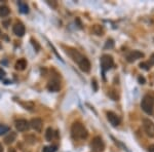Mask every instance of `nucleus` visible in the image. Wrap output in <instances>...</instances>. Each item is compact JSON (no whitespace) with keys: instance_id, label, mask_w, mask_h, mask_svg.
Masks as SVG:
<instances>
[{"instance_id":"19","label":"nucleus","mask_w":154,"mask_h":152,"mask_svg":"<svg viewBox=\"0 0 154 152\" xmlns=\"http://www.w3.org/2000/svg\"><path fill=\"white\" fill-rule=\"evenodd\" d=\"M53 138H54V131H53V129L51 128H48V129H46V132H45V139H46V141H51L53 140Z\"/></svg>"},{"instance_id":"5","label":"nucleus","mask_w":154,"mask_h":152,"mask_svg":"<svg viewBox=\"0 0 154 152\" xmlns=\"http://www.w3.org/2000/svg\"><path fill=\"white\" fill-rule=\"evenodd\" d=\"M66 53H67V54H68L70 58L73 60L74 62H76L77 64H80L81 63V61L85 58L84 56H82L80 53H79L77 49H75V48H72V47H68L67 48V51H66Z\"/></svg>"},{"instance_id":"17","label":"nucleus","mask_w":154,"mask_h":152,"mask_svg":"<svg viewBox=\"0 0 154 152\" xmlns=\"http://www.w3.org/2000/svg\"><path fill=\"white\" fill-rule=\"evenodd\" d=\"M19 7H20V11L23 12V14H28L29 12V7L27 5V3H25L23 1L19 2Z\"/></svg>"},{"instance_id":"29","label":"nucleus","mask_w":154,"mask_h":152,"mask_svg":"<svg viewBox=\"0 0 154 152\" xmlns=\"http://www.w3.org/2000/svg\"><path fill=\"white\" fill-rule=\"evenodd\" d=\"M148 151L149 152H154V145H151L150 147L148 148Z\"/></svg>"},{"instance_id":"24","label":"nucleus","mask_w":154,"mask_h":152,"mask_svg":"<svg viewBox=\"0 0 154 152\" xmlns=\"http://www.w3.org/2000/svg\"><path fill=\"white\" fill-rule=\"evenodd\" d=\"M114 46V42L112 39H108L106 41V44H105V48H112Z\"/></svg>"},{"instance_id":"3","label":"nucleus","mask_w":154,"mask_h":152,"mask_svg":"<svg viewBox=\"0 0 154 152\" xmlns=\"http://www.w3.org/2000/svg\"><path fill=\"white\" fill-rule=\"evenodd\" d=\"M114 66V60L111 56L109 54H103L101 58V67L103 70V74H105V72L109 69L113 68Z\"/></svg>"},{"instance_id":"1","label":"nucleus","mask_w":154,"mask_h":152,"mask_svg":"<svg viewBox=\"0 0 154 152\" xmlns=\"http://www.w3.org/2000/svg\"><path fill=\"white\" fill-rule=\"evenodd\" d=\"M71 135L75 140H84L88 138V132L81 123H74L71 126Z\"/></svg>"},{"instance_id":"26","label":"nucleus","mask_w":154,"mask_h":152,"mask_svg":"<svg viewBox=\"0 0 154 152\" xmlns=\"http://www.w3.org/2000/svg\"><path fill=\"white\" fill-rule=\"evenodd\" d=\"M31 41H32V43H33V45H34V47H35V46H36V51H39V48H40V46H39V45H38V43H37V42H36V41H34V40H33V39H31Z\"/></svg>"},{"instance_id":"18","label":"nucleus","mask_w":154,"mask_h":152,"mask_svg":"<svg viewBox=\"0 0 154 152\" xmlns=\"http://www.w3.org/2000/svg\"><path fill=\"white\" fill-rule=\"evenodd\" d=\"M9 14V9L8 7L5 5L0 6V18H4V17L8 16Z\"/></svg>"},{"instance_id":"32","label":"nucleus","mask_w":154,"mask_h":152,"mask_svg":"<svg viewBox=\"0 0 154 152\" xmlns=\"http://www.w3.org/2000/svg\"><path fill=\"white\" fill-rule=\"evenodd\" d=\"M0 152H3V148H2V145L0 144Z\"/></svg>"},{"instance_id":"6","label":"nucleus","mask_w":154,"mask_h":152,"mask_svg":"<svg viewBox=\"0 0 154 152\" xmlns=\"http://www.w3.org/2000/svg\"><path fill=\"white\" fill-rule=\"evenodd\" d=\"M107 119H108L109 123L112 124L113 126H118L119 124H120V121H121L120 117L112 111L107 112Z\"/></svg>"},{"instance_id":"27","label":"nucleus","mask_w":154,"mask_h":152,"mask_svg":"<svg viewBox=\"0 0 154 152\" xmlns=\"http://www.w3.org/2000/svg\"><path fill=\"white\" fill-rule=\"evenodd\" d=\"M91 83H93L94 86H95V88H94V89H95V91H97L98 88H97V81H96V79H94V80L91 81Z\"/></svg>"},{"instance_id":"30","label":"nucleus","mask_w":154,"mask_h":152,"mask_svg":"<svg viewBox=\"0 0 154 152\" xmlns=\"http://www.w3.org/2000/svg\"><path fill=\"white\" fill-rule=\"evenodd\" d=\"M8 152H17V151H16V149L11 148V149H9V151H8Z\"/></svg>"},{"instance_id":"25","label":"nucleus","mask_w":154,"mask_h":152,"mask_svg":"<svg viewBox=\"0 0 154 152\" xmlns=\"http://www.w3.org/2000/svg\"><path fill=\"white\" fill-rule=\"evenodd\" d=\"M138 81H139V83H140V84H145L146 83V79L144 78L143 76H139L138 77Z\"/></svg>"},{"instance_id":"10","label":"nucleus","mask_w":154,"mask_h":152,"mask_svg":"<svg viewBox=\"0 0 154 152\" xmlns=\"http://www.w3.org/2000/svg\"><path fill=\"white\" fill-rule=\"evenodd\" d=\"M30 123L26 119H19V120L16 121V128L19 132H25L29 129Z\"/></svg>"},{"instance_id":"7","label":"nucleus","mask_w":154,"mask_h":152,"mask_svg":"<svg viewBox=\"0 0 154 152\" xmlns=\"http://www.w3.org/2000/svg\"><path fill=\"white\" fill-rule=\"evenodd\" d=\"M144 129L149 137H154V123L150 119H144L143 120Z\"/></svg>"},{"instance_id":"15","label":"nucleus","mask_w":154,"mask_h":152,"mask_svg":"<svg viewBox=\"0 0 154 152\" xmlns=\"http://www.w3.org/2000/svg\"><path fill=\"white\" fill-rule=\"evenodd\" d=\"M16 138H17V134L14 133V132H11V133L4 138V142H5V144H11L16 141Z\"/></svg>"},{"instance_id":"14","label":"nucleus","mask_w":154,"mask_h":152,"mask_svg":"<svg viewBox=\"0 0 154 152\" xmlns=\"http://www.w3.org/2000/svg\"><path fill=\"white\" fill-rule=\"evenodd\" d=\"M16 69L17 70H19V71H23L26 69V67H27V61L25 59H20L19 61H17V63H16Z\"/></svg>"},{"instance_id":"11","label":"nucleus","mask_w":154,"mask_h":152,"mask_svg":"<svg viewBox=\"0 0 154 152\" xmlns=\"http://www.w3.org/2000/svg\"><path fill=\"white\" fill-rule=\"evenodd\" d=\"M60 88H61V83H60V81L58 80V79H51V80L48 82V89L49 92H54V93H56V92L60 91Z\"/></svg>"},{"instance_id":"8","label":"nucleus","mask_w":154,"mask_h":152,"mask_svg":"<svg viewBox=\"0 0 154 152\" xmlns=\"http://www.w3.org/2000/svg\"><path fill=\"white\" fill-rule=\"evenodd\" d=\"M141 58H144L143 53H141V51H131L130 54H128V56H126V61H128V63H133V62H135Z\"/></svg>"},{"instance_id":"12","label":"nucleus","mask_w":154,"mask_h":152,"mask_svg":"<svg viewBox=\"0 0 154 152\" xmlns=\"http://www.w3.org/2000/svg\"><path fill=\"white\" fill-rule=\"evenodd\" d=\"M12 32L16 34L17 36L22 37L25 34V26L22 23H17L12 27Z\"/></svg>"},{"instance_id":"13","label":"nucleus","mask_w":154,"mask_h":152,"mask_svg":"<svg viewBox=\"0 0 154 152\" xmlns=\"http://www.w3.org/2000/svg\"><path fill=\"white\" fill-rule=\"evenodd\" d=\"M78 66L83 72H89V71H91V63H89L88 58H84L82 61H81V63L78 64Z\"/></svg>"},{"instance_id":"4","label":"nucleus","mask_w":154,"mask_h":152,"mask_svg":"<svg viewBox=\"0 0 154 152\" xmlns=\"http://www.w3.org/2000/svg\"><path fill=\"white\" fill-rule=\"evenodd\" d=\"M91 147L94 152H103L105 150V143L100 136H97L91 141Z\"/></svg>"},{"instance_id":"33","label":"nucleus","mask_w":154,"mask_h":152,"mask_svg":"<svg viewBox=\"0 0 154 152\" xmlns=\"http://www.w3.org/2000/svg\"><path fill=\"white\" fill-rule=\"evenodd\" d=\"M0 49H1V43H0Z\"/></svg>"},{"instance_id":"9","label":"nucleus","mask_w":154,"mask_h":152,"mask_svg":"<svg viewBox=\"0 0 154 152\" xmlns=\"http://www.w3.org/2000/svg\"><path fill=\"white\" fill-rule=\"evenodd\" d=\"M42 126H43V123L40 118H33L31 121H30V126L34 129V131L40 133L42 129Z\"/></svg>"},{"instance_id":"21","label":"nucleus","mask_w":154,"mask_h":152,"mask_svg":"<svg viewBox=\"0 0 154 152\" xmlns=\"http://www.w3.org/2000/svg\"><path fill=\"white\" fill-rule=\"evenodd\" d=\"M9 132V128L6 126H3V124H1L0 126V136H2V135H4L5 133H8Z\"/></svg>"},{"instance_id":"34","label":"nucleus","mask_w":154,"mask_h":152,"mask_svg":"<svg viewBox=\"0 0 154 152\" xmlns=\"http://www.w3.org/2000/svg\"><path fill=\"white\" fill-rule=\"evenodd\" d=\"M0 35H1V30H0Z\"/></svg>"},{"instance_id":"28","label":"nucleus","mask_w":154,"mask_h":152,"mask_svg":"<svg viewBox=\"0 0 154 152\" xmlns=\"http://www.w3.org/2000/svg\"><path fill=\"white\" fill-rule=\"evenodd\" d=\"M4 75H5V72L2 70V69H0V78H1V77H3Z\"/></svg>"},{"instance_id":"22","label":"nucleus","mask_w":154,"mask_h":152,"mask_svg":"<svg viewBox=\"0 0 154 152\" xmlns=\"http://www.w3.org/2000/svg\"><path fill=\"white\" fill-rule=\"evenodd\" d=\"M56 150H57V146H48V147H44L42 152H56Z\"/></svg>"},{"instance_id":"20","label":"nucleus","mask_w":154,"mask_h":152,"mask_svg":"<svg viewBox=\"0 0 154 152\" xmlns=\"http://www.w3.org/2000/svg\"><path fill=\"white\" fill-rule=\"evenodd\" d=\"M25 140H26V142L28 144H31V145H33V144L36 143V137L33 136V135H28L27 137H25Z\"/></svg>"},{"instance_id":"2","label":"nucleus","mask_w":154,"mask_h":152,"mask_svg":"<svg viewBox=\"0 0 154 152\" xmlns=\"http://www.w3.org/2000/svg\"><path fill=\"white\" fill-rule=\"evenodd\" d=\"M141 107L147 114H152L154 109V94L150 93L144 96Z\"/></svg>"},{"instance_id":"31","label":"nucleus","mask_w":154,"mask_h":152,"mask_svg":"<svg viewBox=\"0 0 154 152\" xmlns=\"http://www.w3.org/2000/svg\"><path fill=\"white\" fill-rule=\"evenodd\" d=\"M151 62H152V63H154V54H152V57H151Z\"/></svg>"},{"instance_id":"16","label":"nucleus","mask_w":154,"mask_h":152,"mask_svg":"<svg viewBox=\"0 0 154 152\" xmlns=\"http://www.w3.org/2000/svg\"><path fill=\"white\" fill-rule=\"evenodd\" d=\"M93 32L96 35L102 36V35H104V28L102 26H100V25H95V26L93 27Z\"/></svg>"},{"instance_id":"23","label":"nucleus","mask_w":154,"mask_h":152,"mask_svg":"<svg viewBox=\"0 0 154 152\" xmlns=\"http://www.w3.org/2000/svg\"><path fill=\"white\" fill-rule=\"evenodd\" d=\"M140 68L141 69H144V70H149L150 69V64L147 63V62H143V63H140Z\"/></svg>"}]
</instances>
